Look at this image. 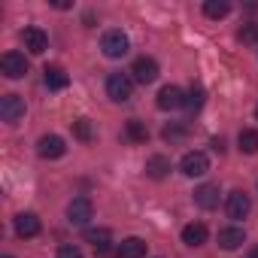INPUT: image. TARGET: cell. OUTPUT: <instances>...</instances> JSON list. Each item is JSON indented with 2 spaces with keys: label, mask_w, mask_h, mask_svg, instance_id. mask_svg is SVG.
Segmentation results:
<instances>
[{
  "label": "cell",
  "mask_w": 258,
  "mask_h": 258,
  "mask_svg": "<svg viewBox=\"0 0 258 258\" xmlns=\"http://www.w3.org/2000/svg\"><path fill=\"white\" fill-rule=\"evenodd\" d=\"M7 258H13V255H7Z\"/></svg>",
  "instance_id": "f546056e"
},
{
  "label": "cell",
  "mask_w": 258,
  "mask_h": 258,
  "mask_svg": "<svg viewBox=\"0 0 258 258\" xmlns=\"http://www.w3.org/2000/svg\"><path fill=\"white\" fill-rule=\"evenodd\" d=\"M22 43H25V49H28L31 55H43V52L49 49V37H46L40 28H25V31H22Z\"/></svg>",
  "instance_id": "9c48e42d"
},
{
  "label": "cell",
  "mask_w": 258,
  "mask_h": 258,
  "mask_svg": "<svg viewBox=\"0 0 258 258\" xmlns=\"http://www.w3.org/2000/svg\"><path fill=\"white\" fill-rule=\"evenodd\" d=\"M249 258H258V246H252V249H249Z\"/></svg>",
  "instance_id": "83f0119b"
},
{
  "label": "cell",
  "mask_w": 258,
  "mask_h": 258,
  "mask_svg": "<svg viewBox=\"0 0 258 258\" xmlns=\"http://www.w3.org/2000/svg\"><path fill=\"white\" fill-rule=\"evenodd\" d=\"M255 118H258V106H255Z\"/></svg>",
  "instance_id": "f1b7e54d"
},
{
  "label": "cell",
  "mask_w": 258,
  "mask_h": 258,
  "mask_svg": "<svg viewBox=\"0 0 258 258\" xmlns=\"http://www.w3.org/2000/svg\"><path fill=\"white\" fill-rule=\"evenodd\" d=\"M182 243L185 246H204L207 243V225L204 222H191L182 228Z\"/></svg>",
  "instance_id": "e0dca14e"
},
{
  "label": "cell",
  "mask_w": 258,
  "mask_h": 258,
  "mask_svg": "<svg viewBox=\"0 0 258 258\" xmlns=\"http://www.w3.org/2000/svg\"><path fill=\"white\" fill-rule=\"evenodd\" d=\"M91 216H94V207H91V201L88 198H73L70 204H67V219H70V225H88L91 222Z\"/></svg>",
  "instance_id": "277c9868"
},
{
  "label": "cell",
  "mask_w": 258,
  "mask_h": 258,
  "mask_svg": "<svg viewBox=\"0 0 258 258\" xmlns=\"http://www.w3.org/2000/svg\"><path fill=\"white\" fill-rule=\"evenodd\" d=\"M195 204H198L201 210H216V207H219V185H213V182L198 185V188H195Z\"/></svg>",
  "instance_id": "4fadbf2b"
},
{
  "label": "cell",
  "mask_w": 258,
  "mask_h": 258,
  "mask_svg": "<svg viewBox=\"0 0 258 258\" xmlns=\"http://www.w3.org/2000/svg\"><path fill=\"white\" fill-rule=\"evenodd\" d=\"M243 243H246V231H243V228L231 225V228H222V231H219V246H222V249L231 252V249H240Z\"/></svg>",
  "instance_id": "9a60e30c"
},
{
  "label": "cell",
  "mask_w": 258,
  "mask_h": 258,
  "mask_svg": "<svg viewBox=\"0 0 258 258\" xmlns=\"http://www.w3.org/2000/svg\"><path fill=\"white\" fill-rule=\"evenodd\" d=\"M146 173H149L152 179H164V176L170 173V158H164V155H152V158L146 161Z\"/></svg>",
  "instance_id": "d6986e66"
},
{
  "label": "cell",
  "mask_w": 258,
  "mask_h": 258,
  "mask_svg": "<svg viewBox=\"0 0 258 258\" xmlns=\"http://www.w3.org/2000/svg\"><path fill=\"white\" fill-rule=\"evenodd\" d=\"M179 106H185V94H182V88H176V85H164L161 91H158V109H179Z\"/></svg>",
  "instance_id": "8fae6325"
},
{
  "label": "cell",
  "mask_w": 258,
  "mask_h": 258,
  "mask_svg": "<svg viewBox=\"0 0 258 258\" xmlns=\"http://www.w3.org/2000/svg\"><path fill=\"white\" fill-rule=\"evenodd\" d=\"M237 40H240L243 46H255V43H258V25H255V22L243 25V28L237 31Z\"/></svg>",
  "instance_id": "cb8c5ba5"
},
{
  "label": "cell",
  "mask_w": 258,
  "mask_h": 258,
  "mask_svg": "<svg viewBox=\"0 0 258 258\" xmlns=\"http://www.w3.org/2000/svg\"><path fill=\"white\" fill-rule=\"evenodd\" d=\"M22 115H25V100L19 94H4V97H0V118H4V121L16 124Z\"/></svg>",
  "instance_id": "8992f818"
},
{
  "label": "cell",
  "mask_w": 258,
  "mask_h": 258,
  "mask_svg": "<svg viewBox=\"0 0 258 258\" xmlns=\"http://www.w3.org/2000/svg\"><path fill=\"white\" fill-rule=\"evenodd\" d=\"M185 134H188V131H185L182 124H176V121H170V124L164 127V131H161V137H164L167 143H179V140H182Z\"/></svg>",
  "instance_id": "d4e9b609"
},
{
  "label": "cell",
  "mask_w": 258,
  "mask_h": 258,
  "mask_svg": "<svg viewBox=\"0 0 258 258\" xmlns=\"http://www.w3.org/2000/svg\"><path fill=\"white\" fill-rule=\"evenodd\" d=\"M106 94H109L115 103L131 100V94H134V79L124 76V73H109V79H106Z\"/></svg>",
  "instance_id": "6da1fadb"
},
{
  "label": "cell",
  "mask_w": 258,
  "mask_h": 258,
  "mask_svg": "<svg viewBox=\"0 0 258 258\" xmlns=\"http://www.w3.org/2000/svg\"><path fill=\"white\" fill-rule=\"evenodd\" d=\"M225 210H228V219H246L249 213H252V201H249V195L246 191H231L228 195V204H225Z\"/></svg>",
  "instance_id": "ba28073f"
},
{
  "label": "cell",
  "mask_w": 258,
  "mask_h": 258,
  "mask_svg": "<svg viewBox=\"0 0 258 258\" xmlns=\"http://www.w3.org/2000/svg\"><path fill=\"white\" fill-rule=\"evenodd\" d=\"M100 49H103L106 58H124L127 49H131V40H127V34H121V31H106L103 40H100Z\"/></svg>",
  "instance_id": "7a4b0ae2"
},
{
  "label": "cell",
  "mask_w": 258,
  "mask_h": 258,
  "mask_svg": "<svg viewBox=\"0 0 258 258\" xmlns=\"http://www.w3.org/2000/svg\"><path fill=\"white\" fill-rule=\"evenodd\" d=\"M85 240L94 246V255H97V258H112V243H109V231H106V228L85 231Z\"/></svg>",
  "instance_id": "30bf717a"
},
{
  "label": "cell",
  "mask_w": 258,
  "mask_h": 258,
  "mask_svg": "<svg viewBox=\"0 0 258 258\" xmlns=\"http://www.w3.org/2000/svg\"><path fill=\"white\" fill-rule=\"evenodd\" d=\"M231 13V7L225 4V0H207V4H204V16L207 19H225Z\"/></svg>",
  "instance_id": "603a6c76"
},
{
  "label": "cell",
  "mask_w": 258,
  "mask_h": 258,
  "mask_svg": "<svg viewBox=\"0 0 258 258\" xmlns=\"http://www.w3.org/2000/svg\"><path fill=\"white\" fill-rule=\"evenodd\" d=\"M131 73H134V79H137L140 85H149V82L158 79V61L143 55V58H137V61L131 64Z\"/></svg>",
  "instance_id": "52a82bcc"
},
{
  "label": "cell",
  "mask_w": 258,
  "mask_h": 258,
  "mask_svg": "<svg viewBox=\"0 0 258 258\" xmlns=\"http://www.w3.org/2000/svg\"><path fill=\"white\" fill-rule=\"evenodd\" d=\"M58 258H82V252H79V246L67 243V246H61V249H58Z\"/></svg>",
  "instance_id": "4316f807"
},
{
  "label": "cell",
  "mask_w": 258,
  "mask_h": 258,
  "mask_svg": "<svg viewBox=\"0 0 258 258\" xmlns=\"http://www.w3.org/2000/svg\"><path fill=\"white\" fill-rule=\"evenodd\" d=\"M179 170H182V176H188V179L204 176V173L210 170V158H207L204 152H185L182 161H179Z\"/></svg>",
  "instance_id": "3957f363"
},
{
  "label": "cell",
  "mask_w": 258,
  "mask_h": 258,
  "mask_svg": "<svg viewBox=\"0 0 258 258\" xmlns=\"http://www.w3.org/2000/svg\"><path fill=\"white\" fill-rule=\"evenodd\" d=\"M16 234H19L22 240L37 237V234H40V219H37L34 213H19V216H16Z\"/></svg>",
  "instance_id": "5bb4252c"
},
{
  "label": "cell",
  "mask_w": 258,
  "mask_h": 258,
  "mask_svg": "<svg viewBox=\"0 0 258 258\" xmlns=\"http://www.w3.org/2000/svg\"><path fill=\"white\" fill-rule=\"evenodd\" d=\"M237 143H240V152L255 155V152H258V131H252V127H243L240 137H237Z\"/></svg>",
  "instance_id": "44dd1931"
},
{
  "label": "cell",
  "mask_w": 258,
  "mask_h": 258,
  "mask_svg": "<svg viewBox=\"0 0 258 258\" xmlns=\"http://www.w3.org/2000/svg\"><path fill=\"white\" fill-rule=\"evenodd\" d=\"M43 73H46V85H49L52 91H61V88H67V82H70V76H67V73H64V67H58V64L46 67Z\"/></svg>",
  "instance_id": "ac0fdd59"
},
{
  "label": "cell",
  "mask_w": 258,
  "mask_h": 258,
  "mask_svg": "<svg viewBox=\"0 0 258 258\" xmlns=\"http://www.w3.org/2000/svg\"><path fill=\"white\" fill-rule=\"evenodd\" d=\"M115 255H118V258H143V255H146V240L127 237V240L118 243V252H115Z\"/></svg>",
  "instance_id": "2e32d148"
},
{
  "label": "cell",
  "mask_w": 258,
  "mask_h": 258,
  "mask_svg": "<svg viewBox=\"0 0 258 258\" xmlns=\"http://www.w3.org/2000/svg\"><path fill=\"white\" fill-rule=\"evenodd\" d=\"M73 134H76L82 143H88V140H91V121H88V118H76V121H73Z\"/></svg>",
  "instance_id": "484cf974"
},
{
  "label": "cell",
  "mask_w": 258,
  "mask_h": 258,
  "mask_svg": "<svg viewBox=\"0 0 258 258\" xmlns=\"http://www.w3.org/2000/svg\"><path fill=\"white\" fill-rule=\"evenodd\" d=\"M0 70H4L7 79H22L28 73V58L19 55V52H7L4 58H0Z\"/></svg>",
  "instance_id": "5b68a950"
},
{
  "label": "cell",
  "mask_w": 258,
  "mask_h": 258,
  "mask_svg": "<svg viewBox=\"0 0 258 258\" xmlns=\"http://www.w3.org/2000/svg\"><path fill=\"white\" fill-rule=\"evenodd\" d=\"M37 152H40V158H61L67 152V146H64V140L58 134H46V137H40Z\"/></svg>",
  "instance_id": "7c38bea8"
},
{
  "label": "cell",
  "mask_w": 258,
  "mask_h": 258,
  "mask_svg": "<svg viewBox=\"0 0 258 258\" xmlns=\"http://www.w3.org/2000/svg\"><path fill=\"white\" fill-rule=\"evenodd\" d=\"M204 97H207L204 85H201V82H195V85L188 88V94H185V109H188V112H201V106H204Z\"/></svg>",
  "instance_id": "ffe728a7"
},
{
  "label": "cell",
  "mask_w": 258,
  "mask_h": 258,
  "mask_svg": "<svg viewBox=\"0 0 258 258\" xmlns=\"http://www.w3.org/2000/svg\"><path fill=\"white\" fill-rule=\"evenodd\" d=\"M124 134H127V140H134V143H146V140H149V127H146L143 121L131 118V121L124 124Z\"/></svg>",
  "instance_id": "7402d4cb"
}]
</instances>
